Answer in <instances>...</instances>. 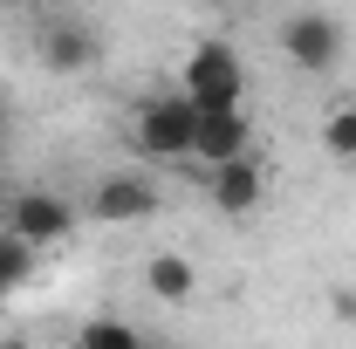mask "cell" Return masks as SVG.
Returning a JSON list of instances; mask_svg holds the SVG:
<instances>
[{"instance_id": "6", "label": "cell", "mask_w": 356, "mask_h": 349, "mask_svg": "<svg viewBox=\"0 0 356 349\" xmlns=\"http://www.w3.org/2000/svg\"><path fill=\"white\" fill-rule=\"evenodd\" d=\"M254 151V124L247 110H199V131H192V165H233Z\"/></svg>"}, {"instance_id": "18", "label": "cell", "mask_w": 356, "mask_h": 349, "mask_svg": "<svg viewBox=\"0 0 356 349\" xmlns=\"http://www.w3.org/2000/svg\"><path fill=\"white\" fill-rule=\"evenodd\" d=\"M144 349H151V343H144Z\"/></svg>"}, {"instance_id": "7", "label": "cell", "mask_w": 356, "mask_h": 349, "mask_svg": "<svg viewBox=\"0 0 356 349\" xmlns=\"http://www.w3.org/2000/svg\"><path fill=\"white\" fill-rule=\"evenodd\" d=\"M206 192H213V206H220L226 219H247V213H261V199H267V178H261V165H254V151H247V158H233V165H213Z\"/></svg>"}, {"instance_id": "4", "label": "cell", "mask_w": 356, "mask_h": 349, "mask_svg": "<svg viewBox=\"0 0 356 349\" xmlns=\"http://www.w3.org/2000/svg\"><path fill=\"white\" fill-rule=\"evenodd\" d=\"M76 219H83V206H69V199H62V192H48V185H28V192H14V199H7V219H0V226L42 254V247H55V240H69V233H76Z\"/></svg>"}, {"instance_id": "3", "label": "cell", "mask_w": 356, "mask_h": 349, "mask_svg": "<svg viewBox=\"0 0 356 349\" xmlns=\"http://www.w3.org/2000/svg\"><path fill=\"white\" fill-rule=\"evenodd\" d=\"M192 131H199V110H192V96H144L131 117V144L151 158V165H192Z\"/></svg>"}, {"instance_id": "5", "label": "cell", "mask_w": 356, "mask_h": 349, "mask_svg": "<svg viewBox=\"0 0 356 349\" xmlns=\"http://www.w3.org/2000/svg\"><path fill=\"white\" fill-rule=\"evenodd\" d=\"M89 219H103V226H144V219L165 213V199H158V185L144 172H110L96 178V192H89Z\"/></svg>"}, {"instance_id": "16", "label": "cell", "mask_w": 356, "mask_h": 349, "mask_svg": "<svg viewBox=\"0 0 356 349\" xmlns=\"http://www.w3.org/2000/svg\"><path fill=\"white\" fill-rule=\"evenodd\" d=\"M0 131H7V103H0Z\"/></svg>"}, {"instance_id": "11", "label": "cell", "mask_w": 356, "mask_h": 349, "mask_svg": "<svg viewBox=\"0 0 356 349\" xmlns=\"http://www.w3.org/2000/svg\"><path fill=\"white\" fill-rule=\"evenodd\" d=\"M322 151H329L336 165H356V103H336V110L322 117Z\"/></svg>"}, {"instance_id": "13", "label": "cell", "mask_w": 356, "mask_h": 349, "mask_svg": "<svg viewBox=\"0 0 356 349\" xmlns=\"http://www.w3.org/2000/svg\"><path fill=\"white\" fill-rule=\"evenodd\" d=\"M329 308H336V315L356 329V288H336V295H329Z\"/></svg>"}, {"instance_id": "12", "label": "cell", "mask_w": 356, "mask_h": 349, "mask_svg": "<svg viewBox=\"0 0 356 349\" xmlns=\"http://www.w3.org/2000/svg\"><path fill=\"white\" fill-rule=\"evenodd\" d=\"M28 274H35V247H28V240H14V233L0 226V295H14Z\"/></svg>"}, {"instance_id": "14", "label": "cell", "mask_w": 356, "mask_h": 349, "mask_svg": "<svg viewBox=\"0 0 356 349\" xmlns=\"http://www.w3.org/2000/svg\"><path fill=\"white\" fill-rule=\"evenodd\" d=\"M42 7H55V14H76V7H83V0H42Z\"/></svg>"}, {"instance_id": "10", "label": "cell", "mask_w": 356, "mask_h": 349, "mask_svg": "<svg viewBox=\"0 0 356 349\" xmlns=\"http://www.w3.org/2000/svg\"><path fill=\"white\" fill-rule=\"evenodd\" d=\"M76 349H144V329H137L124 308H96L83 329H76Z\"/></svg>"}, {"instance_id": "9", "label": "cell", "mask_w": 356, "mask_h": 349, "mask_svg": "<svg viewBox=\"0 0 356 349\" xmlns=\"http://www.w3.org/2000/svg\"><path fill=\"white\" fill-rule=\"evenodd\" d=\"M144 288H151V302L185 308L199 295V267L185 261V254H151V261H144Z\"/></svg>"}, {"instance_id": "15", "label": "cell", "mask_w": 356, "mask_h": 349, "mask_svg": "<svg viewBox=\"0 0 356 349\" xmlns=\"http://www.w3.org/2000/svg\"><path fill=\"white\" fill-rule=\"evenodd\" d=\"M0 349H35V343H28V336H0Z\"/></svg>"}, {"instance_id": "2", "label": "cell", "mask_w": 356, "mask_h": 349, "mask_svg": "<svg viewBox=\"0 0 356 349\" xmlns=\"http://www.w3.org/2000/svg\"><path fill=\"white\" fill-rule=\"evenodd\" d=\"M274 42L288 55V69H302V76H336L343 55H350V28H343L329 7H295V14H281Z\"/></svg>"}, {"instance_id": "8", "label": "cell", "mask_w": 356, "mask_h": 349, "mask_svg": "<svg viewBox=\"0 0 356 349\" xmlns=\"http://www.w3.org/2000/svg\"><path fill=\"white\" fill-rule=\"evenodd\" d=\"M96 55H103V42L69 14L42 35V69H55V76H83V69H96Z\"/></svg>"}, {"instance_id": "1", "label": "cell", "mask_w": 356, "mask_h": 349, "mask_svg": "<svg viewBox=\"0 0 356 349\" xmlns=\"http://www.w3.org/2000/svg\"><path fill=\"white\" fill-rule=\"evenodd\" d=\"M178 96H192V110H247V62H240V48L206 35L178 62Z\"/></svg>"}, {"instance_id": "17", "label": "cell", "mask_w": 356, "mask_h": 349, "mask_svg": "<svg viewBox=\"0 0 356 349\" xmlns=\"http://www.w3.org/2000/svg\"><path fill=\"white\" fill-rule=\"evenodd\" d=\"M0 7H28V0H0Z\"/></svg>"}]
</instances>
